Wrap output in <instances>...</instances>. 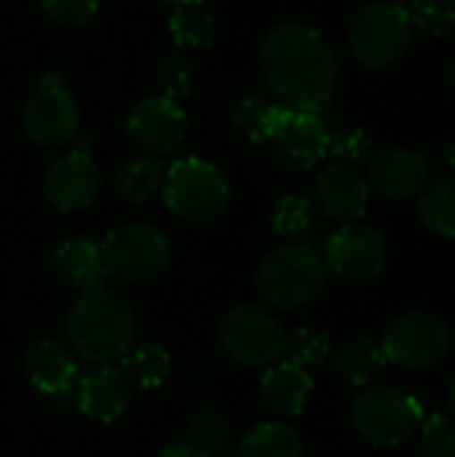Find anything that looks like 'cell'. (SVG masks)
I'll use <instances>...</instances> for the list:
<instances>
[{
  "mask_svg": "<svg viewBox=\"0 0 455 457\" xmlns=\"http://www.w3.org/2000/svg\"><path fill=\"white\" fill-rule=\"evenodd\" d=\"M236 457H303V439L282 420L260 423L241 436Z\"/></svg>",
  "mask_w": 455,
  "mask_h": 457,
  "instance_id": "cell-26",
  "label": "cell"
},
{
  "mask_svg": "<svg viewBox=\"0 0 455 457\" xmlns=\"http://www.w3.org/2000/svg\"><path fill=\"white\" fill-rule=\"evenodd\" d=\"M324 262L327 270L349 281H373L389 265V246L386 238L367 225H343L333 230L324 241Z\"/></svg>",
  "mask_w": 455,
  "mask_h": 457,
  "instance_id": "cell-12",
  "label": "cell"
},
{
  "mask_svg": "<svg viewBox=\"0 0 455 457\" xmlns=\"http://www.w3.org/2000/svg\"><path fill=\"white\" fill-rule=\"evenodd\" d=\"M365 179L386 201H410L429 182V161L410 145H392L370 155Z\"/></svg>",
  "mask_w": 455,
  "mask_h": 457,
  "instance_id": "cell-15",
  "label": "cell"
},
{
  "mask_svg": "<svg viewBox=\"0 0 455 457\" xmlns=\"http://www.w3.org/2000/svg\"><path fill=\"white\" fill-rule=\"evenodd\" d=\"M40 8L54 24L86 27L99 11V0H40Z\"/></svg>",
  "mask_w": 455,
  "mask_h": 457,
  "instance_id": "cell-35",
  "label": "cell"
},
{
  "mask_svg": "<svg viewBox=\"0 0 455 457\" xmlns=\"http://www.w3.org/2000/svg\"><path fill=\"white\" fill-rule=\"evenodd\" d=\"M40 187L46 201L62 214L88 209L102 190V171L94 161L91 139H75L64 155L51 161Z\"/></svg>",
  "mask_w": 455,
  "mask_h": 457,
  "instance_id": "cell-11",
  "label": "cell"
},
{
  "mask_svg": "<svg viewBox=\"0 0 455 457\" xmlns=\"http://www.w3.org/2000/svg\"><path fill=\"white\" fill-rule=\"evenodd\" d=\"M126 131L147 155H169L188 137V115L182 104L169 96H145L129 112Z\"/></svg>",
  "mask_w": 455,
  "mask_h": 457,
  "instance_id": "cell-13",
  "label": "cell"
},
{
  "mask_svg": "<svg viewBox=\"0 0 455 457\" xmlns=\"http://www.w3.org/2000/svg\"><path fill=\"white\" fill-rule=\"evenodd\" d=\"M413 37L410 11L402 3L378 0L354 11L349 21V48L367 70H386L397 64Z\"/></svg>",
  "mask_w": 455,
  "mask_h": 457,
  "instance_id": "cell-5",
  "label": "cell"
},
{
  "mask_svg": "<svg viewBox=\"0 0 455 457\" xmlns=\"http://www.w3.org/2000/svg\"><path fill=\"white\" fill-rule=\"evenodd\" d=\"M121 372L139 391L161 388L172 375V356L161 343H134L121 359Z\"/></svg>",
  "mask_w": 455,
  "mask_h": 457,
  "instance_id": "cell-24",
  "label": "cell"
},
{
  "mask_svg": "<svg viewBox=\"0 0 455 457\" xmlns=\"http://www.w3.org/2000/svg\"><path fill=\"white\" fill-rule=\"evenodd\" d=\"M418 214L432 233L442 238H455V174H448L434 185L424 187L418 198Z\"/></svg>",
  "mask_w": 455,
  "mask_h": 457,
  "instance_id": "cell-28",
  "label": "cell"
},
{
  "mask_svg": "<svg viewBox=\"0 0 455 457\" xmlns=\"http://www.w3.org/2000/svg\"><path fill=\"white\" fill-rule=\"evenodd\" d=\"M99 244L107 276H118L123 281H150L172 262L169 236L147 222L118 225Z\"/></svg>",
  "mask_w": 455,
  "mask_h": 457,
  "instance_id": "cell-9",
  "label": "cell"
},
{
  "mask_svg": "<svg viewBox=\"0 0 455 457\" xmlns=\"http://www.w3.org/2000/svg\"><path fill=\"white\" fill-rule=\"evenodd\" d=\"M287 329L260 305L244 303L220 319V345L241 367L268 370L287 353Z\"/></svg>",
  "mask_w": 455,
  "mask_h": 457,
  "instance_id": "cell-7",
  "label": "cell"
},
{
  "mask_svg": "<svg viewBox=\"0 0 455 457\" xmlns=\"http://www.w3.org/2000/svg\"><path fill=\"white\" fill-rule=\"evenodd\" d=\"M271 228L276 236L300 241L314 228V206L306 195L287 193L271 209Z\"/></svg>",
  "mask_w": 455,
  "mask_h": 457,
  "instance_id": "cell-30",
  "label": "cell"
},
{
  "mask_svg": "<svg viewBox=\"0 0 455 457\" xmlns=\"http://www.w3.org/2000/svg\"><path fill=\"white\" fill-rule=\"evenodd\" d=\"M311 394H314L311 372L287 359L271 364L260 380V402H263L265 412L279 420L303 415Z\"/></svg>",
  "mask_w": 455,
  "mask_h": 457,
  "instance_id": "cell-18",
  "label": "cell"
},
{
  "mask_svg": "<svg viewBox=\"0 0 455 457\" xmlns=\"http://www.w3.org/2000/svg\"><path fill=\"white\" fill-rule=\"evenodd\" d=\"M70 348L91 367L118 364L134 345L137 319L123 297L99 287L83 292L67 316Z\"/></svg>",
  "mask_w": 455,
  "mask_h": 457,
  "instance_id": "cell-2",
  "label": "cell"
},
{
  "mask_svg": "<svg viewBox=\"0 0 455 457\" xmlns=\"http://www.w3.org/2000/svg\"><path fill=\"white\" fill-rule=\"evenodd\" d=\"M410 21L432 37L455 32V0H410Z\"/></svg>",
  "mask_w": 455,
  "mask_h": 457,
  "instance_id": "cell-31",
  "label": "cell"
},
{
  "mask_svg": "<svg viewBox=\"0 0 455 457\" xmlns=\"http://www.w3.org/2000/svg\"><path fill=\"white\" fill-rule=\"evenodd\" d=\"M440 163L455 174V142H445L442 147H440Z\"/></svg>",
  "mask_w": 455,
  "mask_h": 457,
  "instance_id": "cell-36",
  "label": "cell"
},
{
  "mask_svg": "<svg viewBox=\"0 0 455 457\" xmlns=\"http://www.w3.org/2000/svg\"><path fill=\"white\" fill-rule=\"evenodd\" d=\"M421 420V402L394 386H367L351 404V426L373 447L405 445L416 436Z\"/></svg>",
  "mask_w": 455,
  "mask_h": 457,
  "instance_id": "cell-6",
  "label": "cell"
},
{
  "mask_svg": "<svg viewBox=\"0 0 455 457\" xmlns=\"http://www.w3.org/2000/svg\"><path fill=\"white\" fill-rule=\"evenodd\" d=\"M54 270L62 284L72 287L75 292H91L99 289L107 278L102 244L91 236H70L62 244H56L51 254Z\"/></svg>",
  "mask_w": 455,
  "mask_h": 457,
  "instance_id": "cell-20",
  "label": "cell"
},
{
  "mask_svg": "<svg viewBox=\"0 0 455 457\" xmlns=\"http://www.w3.org/2000/svg\"><path fill=\"white\" fill-rule=\"evenodd\" d=\"M327 281V262L311 241H287L268 252L257 268L255 287L260 297L282 311H295L316 300Z\"/></svg>",
  "mask_w": 455,
  "mask_h": 457,
  "instance_id": "cell-3",
  "label": "cell"
},
{
  "mask_svg": "<svg viewBox=\"0 0 455 457\" xmlns=\"http://www.w3.org/2000/svg\"><path fill=\"white\" fill-rule=\"evenodd\" d=\"M228 436H231L228 418L217 410H204L190 420L182 439L166 445L158 457H217L225 450Z\"/></svg>",
  "mask_w": 455,
  "mask_h": 457,
  "instance_id": "cell-21",
  "label": "cell"
},
{
  "mask_svg": "<svg viewBox=\"0 0 455 457\" xmlns=\"http://www.w3.org/2000/svg\"><path fill=\"white\" fill-rule=\"evenodd\" d=\"M330 129L322 112H303V110H282V118L271 134V145L276 147L279 158L292 171H308L319 166L330 155Z\"/></svg>",
  "mask_w": 455,
  "mask_h": 457,
  "instance_id": "cell-14",
  "label": "cell"
},
{
  "mask_svg": "<svg viewBox=\"0 0 455 457\" xmlns=\"http://www.w3.org/2000/svg\"><path fill=\"white\" fill-rule=\"evenodd\" d=\"M282 104L263 94V91H247L244 96L236 99L233 110H231V126L236 129V134H241L244 139L260 145V142H271V134L282 118Z\"/></svg>",
  "mask_w": 455,
  "mask_h": 457,
  "instance_id": "cell-22",
  "label": "cell"
},
{
  "mask_svg": "<svg viewBox=\"0 0 455 457\" xmlns=\"http://www.w3.org/2000/svg\"><path fill=\"white\" fill-rule=\"evenodd\" d=\"M161 198L185 222H212L228 209L231 185L215 163L188 155L166 166Z\"/></svg>",
  "mask_w": 455,
  "mask_h": 457,
  "instance_id": "cell-4",
  "label": "cell"
},
{
  "mask_svg": "<svg viewBox=\"0 0 455 457\" xmlns=\"http://www.w3.org/2000/svg\"><path fill=\"white\" fill-rule=\"evenodd\" d=\"M198 70L188 51H169L156 62V83L161 96H169L174 102L185 99L196 86Z\"/></svg>",
  "mask_w": 455,
  "mask_h": 457,
  "instance_id": "cell-29",
  "label": "cell"
},
{
  "mask_svg": "<svg viewBox=\"0 0 455 457\" xmlns=\"http://www.w3.org/2000/svg\"><path fill=\"white\" fill-rule=\"evenodd\" d=\"M335 364H338V372L343 375V380L362 388V386H370L383 372V367L389 361L381 351V343H375L370 337H357V340H349L338 351Z\"/></svg>",
  "mask_w": 455,
  "mask_h": 457,
  "instance_id": "cell-27",
  "label": "cell"
},
{
  "mask_svg": "<svg viewBox=\"0 0 455 457\" xmlns=\"http://www.w3.org/2000/svg\"><path fill=\"white\" fill-rule=\"evenodd\" d=\"M24 134L40 147L72 145L80 134V104L67 86V75L48 70L21 110Z\"/></svg>",
  "mask_w": 455,
  "mask_h": 457,
  "instance_id": "cell-8",
  "label": "cell"
},
{
  "mask_svg": "<svg viewBox=\"0 0 455 457\" xmlns=\"http://www.w3.org/2000/svg\"><path fill=\"white\" fill-rule=\"evenodd\" d=\"M169 5H188V3H198V0H164Z\"/></svg>",
  "mask_w": 455,
  "mask_h": 457,
  "instance_id": "cell-38",
  "label": "cell"
},
{
  "mask_svg": "<svg viewBox=\"0 0 455 457\" xmlns=\"http://www.w3.org/2000/svg\"><path fill=\"white\" fill-rule=\"evenodd\" d=\"M260 70L282 107L324 112L338 88L341 59L324 32L303 21H284L263 37Z\"/></svg>",
  "mask_w": 455,
  "mask_h": 457,
  "instance_id": "cell-1",
  "label": "cell"
},
{
  "mask_svg": "<svg viewBox=\"0 0 455 457\" xmlns=\"http://www.w3.org/2000/svg\"><path fill=\"white\" fill-rule=\"evenodd\" d=\"M392 3H402V5H405V3H410V0H392Z\"/></svg>",
  "mask_w": 455,
  "mask_h": 457,
  "instance_id": "cell-40",
  "label": "cell"
},
{
  "mask_svg": "<svg viewBox=\"0 0 455 457\" xmlns=\"http://www.w3.org/2000/svg\"><path fill=\"white\" fill-rule=\"evenodd\" d=\"M451 345L453 335L448 321L429 311H410L397 316L381 337L386 361L405 370L437 367L451 353Z\"/></svg>",
  "mask_w": 455,
  "mask_h": 457,
  "instance_id": "cell-10",
  "label": "cell"
},
{
  "mask_svg": "<svg viewBox=\"0 0 455 457\" xmlns=\"http://www.w3.org/2000/svg\"><path fill=\"white\" fill-rule=\"evenodd\" d=\"M24 372L46 399H64L75 391L78 364L59 340H38L24 356Z\"/></svg>",
  "mask_w": 455,
  "mask_h": 457,
  "instance_id": "cell-19",
  "label": "cell"
},
{
  "mask_svg": "<svg viewBox=\"0 0 455 457\" xmlns=\"http://www.w3.org/2000/svg\"><path fill=\"white\" fill-rule=\"evenodd\" d=\"M448 407H451V415H453L455 420V372L453 378H451V383H448Z\"/></svg>",
  "mask_w": 455,
  "mask_h": 457,
  "instance_id": "cell-37",
  "label": "cell"
},
{
  "mask_svg": "<svg viewBox=\"0 0 455 457\" xmlns=\"http://www.w3.org/2000/svg\"><path fill=\"white\" fill-rule=\"evenodd\" d=\"M169 35L180 51H206L217 37V19L201 3L174 5L169 16Z\"/></svg>",
  "mask_w": 455,
  "mask_h": 457,
  "instance_id": "cell-25",
  "label": "cell"
},
{
  "mask_svg": "<svg viewBox=\"0 0 455 457\" xmlns=\"http://www.w3.org/2000/svg\"><path fill=\"white\" fill-rule=\"evenodd\" d=\"M166 174V163L156 155H139L126 161L115 174H113V190L121 201L142 206L147 204L156 193H161Z\"/></svg>",
  "mask_w": 455,
  "mask_h": 457,
  "instance_id": "cell-23",
  "label": "cell"
},
{
  "mask_svg": "<svg viewBox=\"0 0 455 457\" xmlns=\"http://www.w3.org/2000/svg\"><path fill=\"white\" fill-rule=\"evenodd\" d=\"M314 193H316L319 212L343 225L359 222L367 214L370 198H373L367 179L357 169L343 166V163H333L322 169L316 177Z\"/></svg>",
  "mask_w": 455,
  "mask_h": 457,
  "instance_id": "cell-16",
  "label": "cell"
},
{
  "mask_svg": "<svg viewBox=\"0 0 455 457\" xmlns=\"http://www.w3.org/2000/svg\"><path fill=\"white\" fill-rule=\"evenodd\" d=\"M451 83H453V88H455V59H453V64H451Z\"/></svg>",
  "mask_w": 455,
  "mask_h": 457,
  "instance_id": "cell-39",
  "label": "cell"
},
{
  "mask_svg": "<svg viewBox=\"0 0 455 457\" xmlns=\"http://www.w3.org/2000/svg\"><path fill=\"white\" fill-rule=\"evenodd\" d=\"M373 153H375V147L365 129H341V131L330 134V155L343 161V166L370 161Z\"/></svg>",
  "mask_w": 455,
  "mask_h": 457,
  "instance_id": "cell-34",
  "label": "cell"
},
{
  "mask_svg": "<svg viewBox=\"0 0 455 457\" xmlns=\"http://www.w3.org/2000/svg\"><path fill=\"white\" fill-rule=\"evenodd\" d=\"M421 457H455V423L445 415H426L418 426Z\"/></svg>",
  "mask_w": 455,
  "mask_h": 457,
  "instance_id": "cell-33",
  "label": "cell"
},
{
  "mask_svg": "<svg viewBox=\"0 0 455 457\" xmlns=\"http://www.w3.org/2000/svg\"><path fill=\"white\" fill-rule=\"evenodd\" d=\"M330 356V337L322 329L300 327L292 335H287V353L284 359L300 367H316Z\"/></svg>",
  "mask_w": 455,
  "mask_h": 457,
  "instance_id": "cell-32",
  "label": "cell"
},
{
  "mask_svg": "<svg viewBox=\"0 0 455 457\" xmlns=\"http://www.w3.org/2000/svg\"><path fill=\"white\" fill-rule=\"evenodd\" d=\"M78 410L94 423H115L131 402V383L118 367H94L75 383Z\"/></svg>",
  "mask_w": 455,
  "mask_h": 457,
  "instance_id": "cell-17",
  "label": "cell"
}]
</instances>
